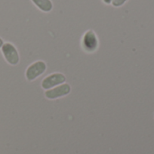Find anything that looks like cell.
Segmentation results:
<instances>
[{
  "label": "cell",
  "mask_w": 154,
  "mask_h": 154,
  "mask_svg": "<svg viewBox=\"0 0 154 154\" xmlns=\"http://www.w3.org/2000/svg\"><path fill=\"white\" fill-rule=\"evenodd\" d=\"M82 48L87 52H94L98 48V39L96 32L93 30L87 31L81 41Z\"/></svg>",
  "instance_id": "obj_1"
},
{
  "label": "cell",
  "mask_w": 154,
  "mask_h": 154,
  "mask_svg": "<svg viewBox=\"0 0 154 154\" xmlns=\"http://www.w3.org/2000/svg\"><path fill=\"white\" fill-rule=\"evenodd\" d=\"M2 53L5 60L11 65H16L19 62V54L16 48L11 42H5L1 47Z\"/></svg>",
  "instance_id": "obj_2"
},
{
  "label": "cell",
  "mask_w": 154,
  "mask_h": 154,
  "mask_svg": "<svg viewBox=\"0 0 154 154\" xmlns=\"http://www.w3.org/2000/svg\"><path fill=\"white\" fill-rule=\"evenodd\" d=\"M46 70V64L45 62L39 60L34 63H32L30 67L27 68L25 76L28 80H34L36 78L41 76L44 71Z\"/></svg>",
  "instance_id": "obj_3"
},
{
  "label": "cell",
  "mask_w": 154,
  "mask_h": 154,
  "mask_svg": "<svg viewBox=\"0 0 154 154\" xmlns=\"http://www.w3.org/2000/svg\"><path fill=\"white\" fill-rule=\"evenodd\" d=\"M66 80V77L61 74V73H54L51 74L48 77H46L42 82V87L44 89H51L53 87H56L58 85H60L64 83Z\"/></svg>",
  "instance_id": "obj_4"
},
{
  "label": "cell",
  "mask_w": 154,
  "mask_h": 154,
  "mask_svg": "<svg viewBox=\"0 0 154 154\" xmlns=\"http://www.w3.org/2000/svg\"><path fill=\"white\" fill-rule=\"evenodd\" d=\"M70 92V86L69 84H62L55 88L49 89L45 92V97L48 99H56L67 96Z\"/></svg>",
  "instance_id": "obj_5"
},
{
  "label": "cell",
  "mask_w": 154,
  "mask_h": 154,
  "mask_svg": "<svg viewBox=\"0 0 154 154\" xmlns=\"http://www.w3.org/2000/svg\"><path fill=\"white\" fill-rule=\"evenodd\" d=\"M32 2L42 12L48 13L52 10L53 5L51 0H32Z\"/></svg>",
  "instance_id": "obj_6"
},
{
  "label": "cell",
  "mask_w": 154,
  "mask_h": 154,
  "mask_svg": "<svg viewBox=\"0 0 154 154\" xmlns=\"http://www.w3.org/2000/svg\"><path fill=\"white\" fill-rule=\"evenodd\" d=\"M127 0H112V5L115 7H119L121 5H123Z\"/></svg>",
  "instance_id": "obj_7"
},
{
  "label": "cell",
  "mask_w": 154,
  "mask_h": 154,
  "mask_svg": "<svg viewBox=\"0 0 154 154\" xmlns=\"http://www.w3.org/2000/svg\"><path fill=\"white\" fill-rule=\"evenodd\" d=\"M103 1H104V3H106V4H107V5H109V4L112 3V0H103Z\"/></svg>",
  "instance_id": "obj_8"
},
{
  "label": "cell",
  "mask_w": 154,
  "mask_h": 154,
  "mask_svg": "<svg viewBox=\"0 0 154 154\" xmlns=\"http://www.w3.org/2000/svg\"><path fill=\"white\" fill-rule=\"evenodd\" d=\"M3 44H4V42H3V40H2V39L0 38V48H1L2 46H3Z\"/></svg>",
  "instance_id": "obj_9"
}]
</instances>
